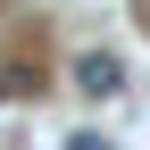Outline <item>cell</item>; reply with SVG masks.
Segmentation results:
<instances>
[{
    "label": "cell",
    "mask_w": 150,
    "mask_h": 150,
    "mask_svg": "<svg viewBox=\"0 0 150 150\" xmlns=\"http://www.w3.org/2000/svg\"><path fill=\"white\" fill-rule=\"evenodd\" d=\"M67 150H108V142H100V134H75V142H67Z\"/></svg>",
    "instance_id": "3"
},
{
    "label": "cell",
    "mask_w": 150,
    "mask_h": 150,
    "mask_svg": "<svg viewBox=\"0 0 150 150\" xmlns=\"http://www.w3.org/2000/svg\"><path fill=\"white\" fill-rule=\"evenodd\" d=\"M75 92L83 100H117L125 92V59L117 50H75Z\"/></svg>",
    "instance_id": "1"
},
{
    "label": "cell",
    "mask_w": 150,
    "mask_h": 150,
    "mask_svg": "<svg viewBox=\"0 0 150 150\" xmlns=\"http://www.w3.org/2000/svg\"><path fill=\"white\" fill-rule=\"evenodd\" d=\"M33 83H42V75H33V67H0V100H25Z\"/></svg>",
    "instance_id": "2"
}]
</instances>
